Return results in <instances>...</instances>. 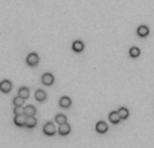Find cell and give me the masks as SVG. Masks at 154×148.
<instances>
[{"label":"cell","instance_id":"1","mask_svg":"<svg viewBox=\"0 0 154 148\" xmlns=\"http://www.w3.org/2000/svg\"><path fill=\"white\" fill-rule=\"evenodd\" d=\"M26 62H27V65H30V66H37L39 62V57L38 54L35 53H31L27 55V59H26Z\"/></svg>","mask_w":154,"mask_h":148},{"label":"cell","instance_id":"2","mask_svg":"<svg viewBox=\"0 0 154 148\" xmlns=\"http://www.w3.org/2000/svg\"><path fill=\"white\" fill-rule=\"evenodd\" d=\"M11 89H12V84L8 80H4V81L0 82V92L3 93H10Z\"/></svg>","mask_w":154,"mask_h":148},{"label":"cell","instance_id":"3","mask_svg":"<svg viewBox=\"0 0 154 148\" xmlns=\"http://www.w3.org/2000/svg\"><path fill=\"white\" fill-rule=\"evenodd\" d=\"M43 133L47 135V136H53V135L56 133V127H54V124L53 123L45 124V127H43Z\"/></svg>","mask_w":154,"mask_h":148},{"label":"cell","instance_id":"4","mask_svg":"<svg viewBox=\"0 0 154 148\" xmlns=\"http://www.w3.org/2000/svg\"><path fill=\"white\" fill-rule=\"evenodd\" d=\"M26 119H27V116H26L25 113H23V114H15L14 123L16 124L18 127H25V124H26Z\"/></svg>","mask_w":154,"mask_h":148},{"label":"cell","instance_id":"5","mask_svg":"<svg viewBox=\"0 0 154 148\" xmlns=\"http://www.w3.org/2000/svg\"><path fill=\"white\" fill-rule=\"evenodd\" d=\"M42 84L46 85V86H50V85L54 84V77H53V74L50 73H45L42 75Z\"/></svg>","mask_w":154,"mask_h":148},{"label":"cell","instance_id":"6","mask_svg":"<svg viewBox=\"0 0 154 148\" xmlns=\"http://www.w3.org/2000/svg\"><path fill=\"white\" fill-rule=\"evenodd\" d=\"M58 133L65 136V135H69L70 133V125L68 123H64V124H60L58 127Z\"/></svg>","mask_w":154,"mask_h":148},{"label":"cell","instance_id":"7","mask_svg":"<svg viewBox=\"0 0 154 148\" xmlns=\"http://www.w3.org/2000/svg\"><path fill=\"white\" fill-rule=\"evenodd\" d=\"M96 131H97L99 133H105L107 131H108V125L104 123V121H99L96 124Z\"/></svg>","mask_w":154,"mask_h":148},{"label":"cell","instance_id":"8","mask_svg":"<svg viewBox=\"0 0 154 148\" xmlns=\"http://www.w3.org/2000/svg\"><path fill=\"white\" fill-rule=\"evenodd\" d=\"M35 125H37V119H35L34 116H27L25 127H27V128H34Z\"/></svg>","mask_w":154,"mask_h":148},{"label":"cell","instance_id":"9","mask_svg":"<svg viewBox=\"0 0 154 148\" xmlns=\"http://www.w3.org/2000/svg\"><path fill=\"white\" fill-rule=\"evenodd\" d=\"M72 49L76 51V53H81L83 50H84V43L81 42V40H74L73 46H72Z\"/></svg>","mask_w":154,"mask_h":148},{"label":"cell","instance_id":"10","mask_svg":"<svg viewBox=\"0 0 154 148\" xmlns=\"http://www.w3.org/2000/svg\"><path fill=\"white\" fill-rule=\"evenodd\" d=\"M109 121H111L112 124H118L119 123L120 120H122V119H120V116H119V113L118 112H111L109 113Z\"/></svg>","mask_w":154,"mask_h":148},{"label":"cell","instance_id":"11","mask_svg":"<svg viewBox=\"0 0 154 148\" xmlns=\"http://www.w3.org/2000/svg\"><path fill=\"white\" fill-rule=\"evenodd\" d=\"M138 35L145 38V36L149 35V27L147 26H139L138 27Z\"/></svg>","mask_w":154,"mask_h":148},{"label":"cell","instance_id":"12","mask_svg":"<svg viewBox=\"0 0 154 148\" xmlns=\"http://www.w3.org/2000/svg\"><path fill=\"white\" fill-rule=\"evenodd\" d=\"M70 105H72V100H70L69 97H62V98L60 100V106L61 108H69Z\"/></svg>","mask_w":154,"mask_h":148},{"label":"cell","instance_id":"13","mask_svg":"<svg viewBox=\"0 0 154 148\" xmlns=\"http://www.w3.org/2000/svg\"><path fill=\"white\" fill-rule=\"evenodd\" d=\"M35 113H37L35 106H32V105L25 106V114H26V116H35Z\"/></svg>","mask_w":154,"mask_h":148},{"label":"cell","instance_id":"14","mask_svg":"<svg viewBox=\"0 0 154 148\" xmlns=\"http://www.w3.org/2000/svg\"><path fill=\"white\" fill-rule=\"evenodd\" d=\"M35 98H37V101L43 102L46 100V92L45 90H37V93H35Z\"/></svg>","mask_w":154,"mask_h":148},{"label":"cell","instance_id":"15","mask_svg":"<svg viewBox=\"0 0 154 148\" xmlns=\"http://www.w3.org/2000/svg\"><path fill=\"white\" fill-rule=\"evenodd\" d=\"M18 96H20L22 98H28V96H30V90L27 88H20L19 89V92H18Z\"/></svg>","mask_w":154,"mask_h":148},{"label":"cell","instance_id":"16","mask_svg":"<svg viewBox=\"0 0 154 148\" xmlns=\"http://www.w3.org/2000/svg\"><path fill=\"white\" fill-rule=\"evenodd\" d=\"M130 55L133 57V58H138V57L141 55V51L138 47H131L130 49Z\"/></svg>","mask_w":154,"mask_h":148},{"label":"cell","instance_id":"17","mask_svg":"<svg viewBox=\"0 0 154 148\" xmlns=\"http://www.w3.org/2000/svg\"><path fill=\"white\" fill-rule=\"evenodd\" d=\"M118 113H119V116H120V119H127L129 117V110L126 109V108H120L119 110H118Z\"/></svg>","mask_w":154,"mask_h":148},{"label":"cell","instance_id":"18","mask_svg":"<svg viewBox=\"0 0 154 148\" xmlns=\"http://www.w3.org/2000/svg\"><path fill=\"white\" fill-rule=\"evenodd\" d=\"M56 123L60 125V124H64L66 123V116H64V114H57L56 116Z\"/></svg>","mask_w":154,"mask_h":148},{"label":"cell","instance_id":"19","mask_svg":"<svg viewBox=\"0 0 154 148\" xmlns=\"http://www.w3.org/2000/svg\"><path fill=\"white\" fill-rule=\"evenodd\" d=\"M14 105H25V98H22L20 96H18V97H15L14 98Z\"/></svg>","mask_w":154,"mask_h":148},{"label":"cell","instance_id":"20","mask_svg":"<svg viewBox=\"0 0 154 148\" xmlns=\"http://www.w3.org/2000/svg\"><path fill=\"white\" fill-rule=\"evenodd\" d=\"M14 113L15 114H23V113H25V108H23V105H16L15 106Z\"/></svg>","mask_w":154,"mask_h":148}]
</instances>
